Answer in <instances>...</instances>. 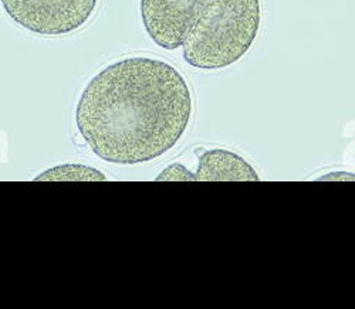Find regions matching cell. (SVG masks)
<instances>
[{
    "mask_svg": "<svg viewBox=\"0 0 355 309\" xmlns=\"http://www.w3.org/2000/svg\"><path fill=\"white\" fill-rule=\"evenodd\" d=\"M157 182H195V172H191L188 168H185L181 164H172L168 168H165L157 177Z\"/></svg>",
    "mask_w": 355,
    "mask_h": 309,
    "instance_id": "7",
    "label": "cell"
},
{
    "mask_svg": "<svg viewBox=\"0 0 355 309\" xmlns=\"http://www.w3.org/2000/svg\"><path fill=\"white\" fill-rule=\"evenodd\" d=\"M260 26V0H208L182 44L184 61L198 70L227 69L250 51Z\"/></svg>",
    "mask_w": 355,
    "mask_h": 309,
    "instance_id": "2",
    "label": "cell"
},
{
    "mask_svg": "<svg viewBox=\"0 0 355 309\" xmlns=\"http://www.w3.org/2000/svg\"><path fill=\"white\" fill-rule=\"evenodd\" d=\"M192 111V92L180 70L159 58L127 57L87 82L76 127L101 161L139 165L176 146Z\"/></svg>",
    "mask_w": 355,
    "mask_h": 309,
    "instance_id": "1",
    "label": "cell"
},
{
    "mask_svg": "<svg viewBox=\"0 0 355 309\" xmlns=\"http://www.w3.org/2000/svg\"><path fill=\"white\" fill-rule=\"evenodd\" d=\"M0 5L27 32L57 37L80 30L93 17L98 0H0Z\"/></svg>",
    "mask_w": 355,
    "mask_h": 309,
    "instance_id": "3",
    "label": "cell"
},
{
    "mask_svg": "<svg viewBox=\"0 0 355 309\" xmlns=\"http://www.w3.org/2000/svg\"><path fill=\"white\" fill-rule=\"evenodd\" d=\"M208 0H141V20L158 47L173 51L182 47L192 24Z\"/></svg>",
    "mask_w": 355,
    "mask_h": 309,
    "instance_id": "4",
    "label": "cell"
},
{
    "mask_svg": "<svg viewBox=\"0 0 355 309\" xmlns=\"http://www.w3.org/2000/svg\"><path fill=\"white\" fill-rule=\"evenodd\" d=\"M199 182H259L254 168L241 154L227 149H211L199 154L195 172Z\"/></svg>",
    "mask_w": 355,
    "mask_h": 309,
    "instance_id": "5",
    "label": "cell"
},
{
    "mask_svg": "<svg viewBox=\"0 0 355 309\" xmlns=\"http://www.w3.org/2000/svg\"><path fill=\"white\" fill-rule=\"evenodd\" d=\"M36 182H70V180H88L105 182L107 176L96 168L81 164H64L53 166L35 177Z\"/></svg>",
    "mask_w": 355,
    "mask_h": 309,
    "instance_id": "6",
    "label": "cell"
}]
</instances>
